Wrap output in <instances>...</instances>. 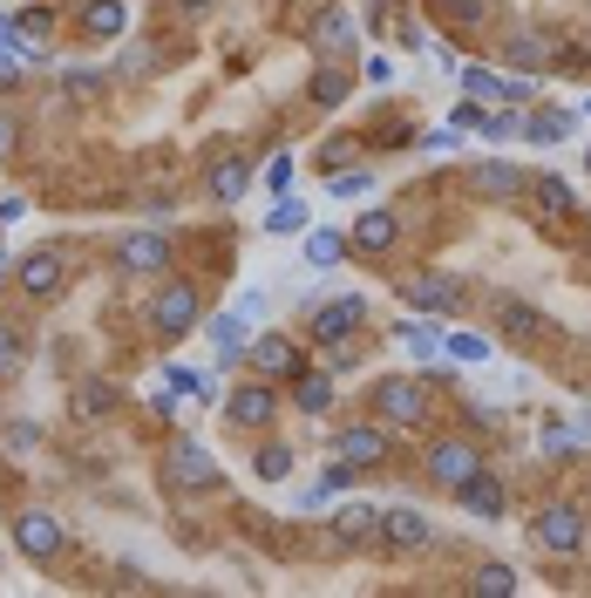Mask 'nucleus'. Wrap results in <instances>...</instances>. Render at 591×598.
Listing matches in <instances>:
<instances>
[{"instance_id":"f257e3e1","label":"nucleus","mask_w":591,"mask_h":598,"mask_svg":"<svg viewBox=\"0 0 591 598\" xmlns=\"http://www.w3.org/2000/svg\"><path fill=\"white\" fill-rule=\"evenodd\" d=\"M530 544H537V551H551V558H571V551H584V504H571V497H551L544 510L530 517Z\"/></svg>"},{"instance_id":"f03ea898","label":"nucleus","mask_w":591,"mask_h":598,"mask_svg":"<svg viewBox=\"0 0 591 598\" xmlns=\"http://www.w3.org/2000/svg\"><path fill=\"white\" fill-rule=\"evenodd\" d=\"M197 314H204V300H197V285H191V279H164V285H157V300H150V327L170 333V341H177V333H191Z\"/></svg>"},{"instance_id":"7ed1b4c3","label":"nucleus","mask_w":591,"mask_h":598,"mask_svg":"<svg viewBox=\"0 0 591 598\" xmlns=\"http://www.w3.org/2000/svg\"><path fill=\"white\" fill-rule=\"evenodd\" d=\"M401 300L422 306L428 320H455V314H462V285H455L449 272H415V279H401Z\"/></svg>"},{"instance_id":"20e7f679","label":"nucleus","mask_w":591,"mask_h":598,"mask_svg":"<svg viewBox=\"0 0 591 598\" xmlns=\"http://www.w3.org/2000/svg\"><path fill=\"white\" fill-rule=\"evenodd\" d=\"M164 483H170V489H218V462H211V449H204V442H170Z\"/></svg>"},{"instance_id":"39448f33","label":"nucleus","mask_w":591,"mask_h":598,"mask_svg":"<svg viewBox=\"0 0 591 598\" xmlns=\"http://www.w3.org/2000/svg\"><path fill=\"white\" fill-rule=\"evenodd\" d=\"M374 408H381V422L415 429L422 415H428V387L422 381H374Z\"/></svg>"},{"instance_id":"423d86ee","label":"nucleus","mask_w":591,"mask_h":598,"mask_svg":"<svg viewBox=\"0 0 591 598\" xmlns=\"http://www.w3.org/2000/svg\"><path fill=\"white\" fill-rule=\"evenodd\" d=\"M224 415L239 429H266L272 415H279V395H272V381L259 374V381H245V387H231V402H224Z\"/></svg>"},{"instance_id":"0eeeda50","label":"nucleus","mask_w":591,"mask_h":598,"mask_svg":"<svg viewBox=\"0 0 591 598\" xmlns=\"http://www.w3.org/2000/svg\"><path fill=\"white\" fill-rule=\"evenodd\" d=\"M14 544H21L28 558L48 564V558H62V544H68V537H62V524H55L48 510H21V517H14Z\"/></svg>"},{"instance_id":"6e6552de","label":"nucleus","mask_w":591,"mask_h":598,"mask_svg":"<svg viewBox=\"0 0 591 598\" xmlns=\"http://www.w3.org/2000/svg\"><path fill=\"white\" fill-rule=\"evenodd\" d=\"M483 470V449H476V442H435V449H428V476L435 483H470Z\"/></svg>"},{"instance_id":"1a4fd4ad","label":"nucleus","mask_w":591,"mask_h":598,"mask_svg":"<svg viewBox=\"0 0 591 598\" xmlns=\"http://www.w3.org/2000/svg\"><path fill=\"white\" fill-rule=\"evenodd\" d=\"M116 258H123V272H137V279H157V272L170 266V239H164V231H130Z\"/></svg>"},{"instance_id":"9d476101","label":"nucleus","mask_w":591,"mask_h":598,"mask_svg":"<svg viewBox=\"0 0 591 598\" xmlns=\"http://www.w3.org/2000/svg\"><path fill=\"white\" fill-rule=\"evenodd\" d=\"M62 279H68L62 252H28V258H21V293H28V300H55Z\"/></svg>"},{"instance_id":"9b49d317","label":"nucleus","mask_w":591,"mask_h":598,"mask_svg":"<svg viewBox=\"0 0 591 598\" xmlns=\"http://www.w3.org/2000/svg\"><path fill=\"white\" fill-rule=\"evenodd\" d=\"M347 48H354L347 8H320V21H313V55H320V62H347Z\"/></svg>"},{"instance_id":"f8f14e48","label":"nucleus","mask_w":591,"mask_h":598,"mask_svg":"<svg viewBox=\"0 0 591 598\" xmlns=\"http://www.w3.org/2000/svg\"><path fill=\"white\" fill-rule=\"evenodd\" d=\"M361 320H368V300H333V306H320V314H313V333L341 347V341L361 333Z\"/></svg>"},{"instance_id":"ddd939ff","label":"nucleus","mask_w":591,"mask_h":598,"mask_svg":"<svg viewBox=\"0 0 591 598\" xmlns=\"http://www.w3.org/2000/svg\"><path fill=\"white\" fill-rule=\"evenodd\" d=\"M557 48L564 41H551V35H537V28H517V35H510L503 41V62H517V68H557Z\"/></svg>"},{"instance_id":"4468645a","label":"nucleus","mask_w":591,"mask_h":598,"mask_svg":"<svg viewBox=\"0 0 591 598\" xmlns=\"http://www.w3.org/2000/svg\"><path fill=\"white\" fill-rule=\"evenodd\" d=\"M252 368H259L266 381H293L299 374V347L279 341V333H259V341H252Z\"/></svg>"},{"instance_id":"2eb2a0df","label":"nucleus","mask_w":591,"mask_h":598,"mask_svg":"<svg viewBox=\"0 0 591 598\" xmlns=\"http://www.w3.org/2000/svg\"><path fill=\"white\" fill-rule=\"evenodd\" d=\"M530 204H537V218H551V225H571L578 218L571 185H564V177H544V170H537V185H530Z\"/></svg>"},{"instance_id":"dca6fc26","label":"nucleus","mask_w":591,"mask_h":598,"mask_svg":"<svg viewBox=\"0 0 591 598\" xmlns=\"http://www.w3.org/2000/svg\"><path fill=\"white\" fill-rule=\"evenodd\" d=\"M395 231H401L395 212H361V225H354V239H347V245L374 258V252H388V245H395Z\"/></svg>"},{"instance_id":"f3484780","label":"nucleus","mask_w":591,"mask_h":598,"mask_svg":"<svg viewBox=\"0 0 591 598\" xmlns=\"http://www.w3.org/2000/svg\"><path fill=\"white\" fill-rule=\"evenodd\" d=\"M381 537H388L395 551H422V544H428V517L422 510H388V517H381Z\"/></svg>"},{"instance_id":"a211bd4d","label":"nucleus","mask_w":591,"mask_h":598,"mask_svg":"<svg viewBox=\"0 0 591 598\" xmlns=\"http://www.w3.org/2000/svg\"><path fill=\"white\" fill-rule=\"evenodd\" d=\"M341 456L354 462V470H368V462H381V456H388V435H381L374 422H354V429L341 435Z\"/></svg>"},{"instance_id":"6ab92c4d","label":"nucleus","mask_w":591,"mask_h":598,"mask_svg":"<svg viewBox=\"0 0 591 598\" xmlns=\"http://www.w3.org/2000/svg\"><path fill=\"white\" fill-rule=\"evenodd\" d=\"M455 497H462V510H476V517H503V483L490 470H476L470 483H455Z\"/></svg>"},{"instance_id":"aec40b11","label":"nucleus","mask_w":591,"mask_h":598,"mask_svg":"<svg viewBox=\"0 0 591 598\" xmlns=\"http://www.w3.org/2000/svg\"><path fill=\"white\" fill-rule=\"evenodd\" d=\"M123 28H130L123 0H89V8H82V35H89V41H116Z\"/></svg>"},{"instance_id":"412c9836","label":"nucleus","mask_w":591,"mask_h":598,"mask_svg":"<svg viewBox=\"0 0 591 598\" xmlns=\"http://www.w3.org/2000/svg\"><path fill=\"white\" fill-rule=\"evenodd\" d=\"M455 129H476V137H510V129H517V116H503V110H483V102L470 96L455 110Z\"/></svg>"},{"instance_id":"4be33fe9","label":"nucleus","mask_w":591,"mask_h":598,"mask_svg":"<svg viewBox=\"0 0 591 598\" xmlns=\"http://www.w3.org/2000/svg\"><path fill=\"white\" fill-rule=\"evenodd\" d=\"M333 537H341V544H368V537H381L374 504H347L341 517H333Z\"/></svg>"},{"instance_id":"5701e85b","label":"nucleus","mask_w":591,"mask_h":598,"mask_svg":"<svg viewBox=\"0 0 591 598\" xmlns=\"http://www.w3.org/2000/svg\"><path fill=\"white\" fill-rule=\"evenodd\" d=\"M245 191H252V164H245V157H224V164L211 170V198H218V204H239Z\"/></svg>"},{"instance_id":"b1692460","label":"nucleus","mask_w":591,"mask_h":598,"mask_svg":"<svg viewBox=\"0 0 591 598\" xmlns=\"http://www.w3.org/2000/svg\"><path fill=\"white\" fill-rule=\"evenodd\" d=\"M517 137L524 143H564V137H571V116H564V110H537V116L517 123Z\"/></svg>"},{"instance_id":"393cba45","label":"nucleus","mask_w":591,"mask_h":598,"mask_svg":"<svg viewBox=\"0 0 591 598\" xmlns=\"http://www.w3.org/2000/svg\"><path fill=\"white\" fill-rule=\"evenodd\" d=\"M497 327L517 333V341H537V333H544V314H537V306H524V300H503V306H497Z\"/></svg>"},{"instance_id":"a878e982","label":"nucleus","mask_w":591,"mask_h":598,"mask_svg":"<svg viewBox=\"0 0 591 598\" xmlns=\"http://www.w3.org/2000/svg\"><path fill=\"white\" fill-rule=\"evenodd\" d=\"M211 341H218V354H224V360L252 354V341H245V306H239V314H218V320H211Z\"/></svg>"},{"instance_id":"bb28decb","label":"nucleus","mask_w":591,"mask_h":598,"mask_svg":"<svg viewBox=\"0 0 591 598\" xmlns=\"http://www.w3.org/2000/svg\"><path fill=\"white\" fill-rule=\"evenodd\" d=\"M476 191L483 198H517V164H503V157L476 164Z\"/></svg>"},{"instance_id":"cd10ccee","label":"nucleus","mask_w":591,"mask_h":598,"mask_svg":"<svg viewBox=\"0 0 591 598\" xmlns=\"http://www.w3.org/2000/svg\"><path fill=\"white\" fill-rule=\"evenodd\" d=\"M293 387H299L293 402H299L306 415H326V408H333V381H326V374H306V368H299V374H293Z\"/></svg>"},{"instance_id":"c85d7f7f","label":"nucleus","mask_w":591,"mask_h":598,"mask_svg":"<svg viewBox=\"0 0 591 598\" xmlns=\"http://www.w3.org/2000/svg\"><path fill=\"white\" fill-rule=\"evenodd\" d=\"M110 408H116V387H110V381L75 387V415H82V422H95V415H110Z\"/></svg>"},{"instance_id":"c756f323","label":"nucleus","mask_w":591,"mask_h":598,"mask_svg":"<svg viewBox=\"0 0 591 598\" xmlns=\"http://www.w3.org/2000/svg\"><path fill=\"white\" fill-rule=\"evenodd\" d=\"M306 258H313V266H341L347 239H341V231H313V239H306Z\"/></svg>"},{"instance_id":"7c9ffc66","label":"nucleus","mask_w":591,"mask_h":598,"mask_svg":"<svg viewBox=\"0 0 591 598\" xmlns=\"http://www.w3.org/2000/svg\"><path fill=\"white\" fill-rule=\"evenodd\" d=\"M252 470H259L266 483H279V476H293V449H286V442H272V449H259V456H252Z\"/></svg>"},{"instance_id":"2f4dec72","label":"nucleus","mask_w":591,"mask_h":598,"mask_svg":"<svg viewBox=\"0 0 591 598\" xmlns=\"http://www.w3.org/2000/svg\"><path fill=\"white\" fill-rule=\"evenodd\" d=\"M313 102H320V110H341V102H347V75L341 68H320L313 75Z\"/></svg>"},{"instance_id":"473e14b6","label":"nucleus","mask_w":591,"mask_h":598,"mask_svg":"<svg viewBox=\"0 0 591 598\" xmlns=\"http://www.w3.org/2000/svg\"><path fill=\"white\" fill-rule=\"evenodd\" d=\"M395 333H401V347H408V354H422V360H428L435 347H442V333H435V327H422V320H401Z\"/></svg>"},{"instance_id":"72a5a7b5","label":"nucleus","mask_w":591,"mask_h":598,"mask_svg":"<svg viewBox=\"0 0 591 598\" xmlns=\"http://www.w3.org/2000/svg\"><path fill=\"white\" fill-rule=\"evenodd\" d=\"M354 157H361V143H354V137H326L320 143V170H347Z\"/></svg>"},{"instance_id":"f704fd0d","label":"nucleus","mask_w":591,"mask_h":598,"mask_svg":"<svg viewBox=\"0 0 591 598\" xmlns=\"http://www.w3.org/2000/svg\"><path fill=\"white\" fill-rule=\"evenodd\" d=\"M462 89H470L476 102H497V96H510V89L497 82V75H483V68H462Z\"/></svg>"},{"instance_id":"c9c22d12","label":"nucleus","mask_w":591,"mask_h":598,"mask_svg":"<svg viewBox=\"0 0 591 598\" xmlns=\"http://www.w3.org/2000/svg\"><path fill=\"white\" fill-rule=\"evenodd\" d=\"M21 360H28L21 333H14V327H0V374H21Z\"/></svg>"},{"instance_id":"e433bc0d","label":"nucleus","mask_w":591,"mask_h":598,"mask_svg":"<svg viewBox=\"0 0 591 598\" xmlns=\"http://www.w3.org/2000/svg\"><path fill=\"white\" fill-rule=\"evenodd\" d=\"M476 591H517V571H510V564H483L476 571Z\"/></svg>"},{"instance_id":"4c0bfd02","label":"nucleus","mask_w":591,"mask_h":598,"mask_svg":"<svg viewBox=\"0 0 591 598\" xmlns=\"http://www.w3.org/2000/svg\"><path fill=\"white\" fill-rule=\"evenodd\" d=\"M449 354L455 360H490V341L483 333H449Z\"/></svg>"},{"instance_id":"58836bf2","label":"nucleus","mask_w":591,"mask_h":598,"mask_svg":"<svg viewBox=\"0 0 591 598\" xmlns=\"http://www.w3.org/2000/svg\"><path fill=\"white\" fill-rule=\"evenodd\" d=\"M299 225H306V212H299V204H279V212L266 218V231H272V239H293Z\"/></svg>"},{"instance_id":"ea45409f","label":"nucleus","mask_w":591,"mask_h":598,"mask_svg":"<svg viewBox=\"0 0 591 598\" xmlns=\"http://www.w3.org/2000/svg\"><path fill=\"white\" fill-rule=\"evenodd\" d=\"M35 442H41L35 422H8V456H35Z\"/></svg>"},{"instance_id":"a19ab883","label":"nucleus","mask_w":591,"mask_h":598,"mask_svg":"<svg viewBox=\"0 0 591 598\" xmlns=\"http://www.w3.org/2000/svg\"><path fill=\"white\" fill-rule=\"evenodd\" d=\"M21 35H28V41L55 35V8H28V14H21Z\"/></svg>"},{"instance_id":"79ce46f5","label":"nucleus","mask_w":591,"mask_h":598,"mask_svg":"<svg viewBox=\"0 0 591 598\" xmlns=\"http://www.w3.org/2000/svg\"><path fill=\"white\" fill-rule=\"evenodd\" d=\"M62 96H68V102H95V96H102V75H68Z\"/></svg>"},{"instance_id":"37998d69","label":"nucleus","mask_w":591,"mask_h":598,"mask_svg":"<svg viewBox=\"0 0 591 598\" xmlns=\"http://www.w3.org/2000/svg\"><path fill=\"white\" fill-rule=\"evenodd\" d=\"M170 387H184V395H204V402H211V381H204L197 368H170Z\"/></svg>"},{"instance_id":"c03bdc74","label":"nucleus","mask_w":591,"mask_h":598,"mask_svg":"<svg viewBox=\"0 0 591 598\" xmlns=\"http://www.w3.org/2000/svg\"><path fill=\"white\" fill-rule=\"evenodd\" d=\"M28 48H35V41H28V35H21V28H14V21H0V55H28Z\"/></svg>"},{"instance_id":"a18cd8bd","label":"nucleus","mask_w":591,"mask_h":598,"mask_svg":"<svg viewBox=\"0 0 591 598\" xmlns=\"http://www.w3.org/2000/svg\"><path fill=\"white\" fill-rule=\"evenodd\" d=\"M266 185H272V191H286V185H293V157H286V150H279V157L266 164Z\"/></svg>"},{"instance_id":"49530a36","label":"nucleus","mask_w":591,"mask_h":598,"mask_svg":"<svg viewBox=\"0 0 591 598\" xmlns=\"http://www.w3.org/2000/svg\"><path fill=\"white\" fill-rule=\"evenodd\" d=\"M333 198H368V177H361V170H347V177H333Z\"/></svg>"},{"instance_id":"de8ad7c7","label":"nucleus","mask_w":591,"mask_h":598,"mask_svg":"<svg viewBox=\"0 0 591 598\" xmlns=\"http://www.w3.org/2000/svg\"><path fill=\"white\" fill-rule=\"evenodd\" d=\"M449 14L455 21H483V14H490V0H449Z\"/></svg>"},{"instance_id":"09e8293b","label":"nucleus","mask_w":591,"mask_h":598,"mask_svg":"<svg viewBox=\"0 0 591 598\" xmlns=\"http://www.w3.org/2000/svg\"><path fill=\"white\" fill-rule=\"evenodd\" d=\"M361 75H368V82L381 89V82H395V62H381V55H374V62H361Z\"/></svg>"},{"instance_id":"8fccbe9b","label":"nucleus","mask_w":591,"mask_h":598,"mask_svg":"<svg viewBox=\"0 0 591 598\" xmlns=\"http://www.w3.org/2000/svg\"><path fill=\"white\" fill-rule=\"evenodd\" d=\"M14 150V116H0V157Z\"/></svg>"},{"instance_id":"3c124183","label":"nucleus","mask_w":591,"mask_h":598,"mask_svg":"<svg viewBox=\"0 0 591 598\" xmlns=\"http://www.w3.org/2000/svg\"><path fill=\"white\" fill-rule=\"evenodd\" d=\"M170 8H177V14H204V8H211V0H170Z\"/></svg>"},{"instance_id":"603ef678","label":"nucleus","mask_w":591,"mask_h":598,"mask_svg":"<svg viewBox=\"0 0 591 598\" xmlns=\"http://www.w3.org/2000/svg\"><path fill=\"white\" fill-rule=\"evenodd\" d=\"M14 82V62H0V89H8Z\"/></svg>"},{"instance_id":"864d4df0","label":"nucleus","mask_w":591,"mask_h":598,"mask_svg":"<svg viewBox=\"0 0 591 598\" xmlns=\"http://www.w3.org/2000/svg\"><path fill=\"white\" fill-rule=\"evenodd\" d=\"M584 116H591V96H584Z\"/></svg>"},{"instance_id":"5fc2aeb1","label":"nucleus","mask_w":591,"mask_h":598,"mask_svg":"<svg viewBox=\"0 0 591 598\" xmlns=\"http://www.w3.org/2000/svg\"><path fill=\"white\" fill-rule=\"evenodd\" d=\"M584 170H591V150H584Z\"/></svg>"},{"instance_id":"6e6d98bb","label":"nucleus","mask_w":591,"mask_h":598,"mask_svg":"<svg viewBox=\"0 0 591 598\" xmlns=\"http://www.w3.org/2000/svg\"><path fill=\"white\" fill-rule=\"evenodd\" d=\"M0 266H8V252H0Z\"/></svg>"},{"instance_id":"4d7b16f0","label":"nucleus","mask_w":591,"mask_h":598,"mask_svg":"<svg viewBox=\"0 0 591 598\" xmlns=\"http://www.w3.org/2000/svg\"><path fill=\"white\" fill-rule=\"evenodd\" d=\"M0 279H8V266H0Z\"/></svg>"}]
</instances>
